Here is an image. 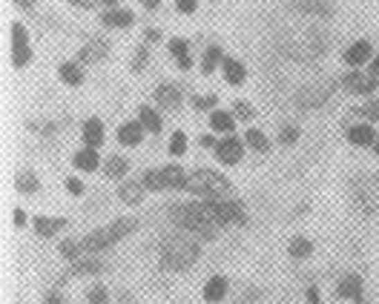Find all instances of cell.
Wrapping results in <instances>:
<instances>
[{"mask_svg":"<svg viewBox=\"0 0 379 304\" xmlns=\"http://www.w3.org/2000/svg\"><path fill=\"white\" fill-rule=\"evenodd\" d=\"M24 221H26L24 210H15V227H24Z\"/></svg>","mask_w":379,"mask_h":304,"instance_id":"obj_47","label":"cell"},{"mask_svg":"<svg viewBox=\"0 0 379 304\" xmlns=\"http://www.w3.org/2000/svg\"><path fill=\"white\" fill-rule=\"evenodd\" d=\"M227 293V278L224 276H213L210 281L204 284V298L207 301H221Z\"/></svg>","mask_w":379,"mask_h":304,"instance_id":"obj_21","label":"cell"},{"mask_svg":"<svg viewBox=\"0 0 379 304\" xmlns=\"http://www.w3.org/2000/svg\"><path fill=\"white\" fill-rule=\"evenodd\" d=\"M196 6H198L196 0H176V9H178L181 15H193V12H196Z\"/></svg>","mask_w":379,"mask_h":304,"instance_id":"obj_40","label":"cell"},{"mask_svg":"<svg viewBox=\"0 0 379 304\" xmlns=\"http://www.w3.org/2000/svg\"><path fill=\"white\" fill-rule=\"evenodd\" d=\"M345 61L351 66H362L365 61H371V41H356L353 46H348Z\"/></svg>","mask_w":379,"mask_h":304,"instance_id":"obj_11","label":"cell"},{"mask_svg":"<svg viewBox=\"0 0 379 304\" xmlns=\"http://www.w3.org/2000/svg\"><path fill=\"white\" fill-rule=\"evenodd\" d=\"M44 304H61V296H58V293H49V296L44 298Z\"/></svg>","mask_w":379,"mask_h":304,"instance_id":"obj_48","label":"cell"},{"mask_svg":"<svg viewBox=\"0 0 379 304\" xmlns=\"http://www.w3.org/2000/svg\"><path fill=\"white\" fill-rule=\"evenodd\" d=\"M248 144H250L256 152H268V138H264V132H259V129H250V132H248Z\"/></svg>","mask_w":379,"mask_h":304,"instance_id":"obj_31","label":"cell"},{"mask_svg":"<svg viewBox=\"0 0 379 304\" xmlns=\"http://www.w3.org/2000/svg\"><path fill=\"white\" fill-rule=\"evenodd\" d=\"M178 66H181V69H190V66H193V58H190V55H187V58H178Z\"/></svg>","mask_w":379,"mask_h":304,"instance_id":"obj_49","label":"cell"},{"mask_svg":"<svg viewBox=\"0 0 379 304\" xmlns=\"http://www.w3.org/2000/svg\"><path fill=\"white\" fill-rule=\"evenodd\" d=\"M17 6H29V0H17Z\"/></svg>","mask_w":379,"mask_h":304,"instance_id":"obj_55","label":"cell"},{"mask_svg":"<svg viewBox=\"0 0 379 304\" xmlns=\"http://www.w3.org/2000/svg\"><path fill=\"white\" fill-rule=\"evenodd\" d=\"M66 189H69L72 196H81V193H84V181H78V178H69V181H66Z\"/></svg>","mask_w":379,"mask_h":304,"instance_id":"obj_42","label":"cell"},{"mask_svg":"<svg viewBox=\"0 0 379 304\" xmlns=\"http://www.w3.org/2000/svg\"><path fill=\"white\" fill-rule=\"evenodd\" d=\"M210 126L216 132H233L236 115H233V112H213V115H210Z\"/></svg>","mask_w":379,"mask_h":304,"instance_id":"obj_24","label":"cell"},{"mask_svg":"<svg viewBox=\"0 0 379 304\" xmlns=\"http://www.w3.org/2000/svg\"><path fill=\"white\" fill-rule=\"evenodd\" d=\"M109 301V296H107V290L104 287H95V290H89V304H107Z\"/></svg>","mask_w":379,"mask_h":304,"instance_id":"obj_39","label":"cell"},{"mask_svg":"<svg viewBox=\"0 0 379 304\" xmlns=\"http://www.w3.org/2000/svg\"><path fill=\"white\" fill-rule=\"evenodd\" d=\"M204 207L210 210V216L219 221V224H241L244 221V213H241V204L236 201H221V198H207Z\"/></svg>","mask_w":379,"mask_h":304,"instance_id":"obj_6","label":"cell"},{"mask_svg":"<svg viewBox=\"0 0 379 304\" xmlns=\"http://www.w3.org/2000/svg\"><path fill=\"white\" fill-rule=\"evenodd\" d=\"M141 3H144L147 9H158V3H161V0H141Z\"/></svg>","mask_w":379,"mask_h":304,"instance_id":"obj_52","label":"cell"},{"mask_svg":"<svg viewBox=\"0 0 379 304\" xmlns=\"http://www.w3.org/2000/svg\"><path fill=\"white\" fill-rule=\"evenodd\" d=\"M144 64H147V49H141V52L136 55V72H141V69H144Z\"/></svg>","mask_w":379,"mask_h":304,"instance_id":"obj_45","label":"cell"},{"mask_svg":"<svg viewBox=\"0 0 379 304\" xmlns=\"http://www.w3.org/2000/svg\"><path fill=\"white\" fill-rule=\"evenodd\" d=\"M319 301H322V298H319V290L311 287V290H308V304H319Z\"/></svg>","mask_w":379,"mask_h":304,"instance_id":"obj_46","label":"cell"},{"mask_svg":"<svg viewBox=\"0 0 379 304\" xmlns=\"http://www.w3.org/2000/svg\"><path fill=\"white\" fill-rule=\"evenodd\" d=\"M132 21H136V17H132L129 9H112L104 15V26H109V29H129Z\"/></svg>","mask_w":379,"mask_h":304,"instance_id":"obj_14","label":"cell"},{"mask_svg":"<svg viewBox=\"0 0 379 304\" xmlns=\"http://www.w3.org/2000/svg\"><path fill=\"white\" fill-rule=\"evenodd\" d=\"M138 121H141L144 129H149V132H161V115H158L156 109L141 106V109H138Z\"/></svg>","mask_w":379,"mask_h":304,"instance_id":"obj_25","label":"cell"},{"mask_svg":"<svg viewBox=\"0 0 379 304\" xmlns=\"http://www.w3.org/2000/svg\"><path fill=\"white\" fill-rule=\"evenodd\" d=\"M224 78H227V84H233V86L244 84V78H248V72H244V64L236 61V58H224Z\"/></svg>","mask_w":379,"mask_h":304,"instance_id":"obj_18","label":"cell"},{"mask_svg":"<svg viewBox=\"0 0 379 304\" xmlns=\"http://www.w3.org/2000/svg\"><path fill=\"white\" fill-rule=\"evenodd\" d=\"M373 149H376V155H379V135H376V141H373Z\"/></svg>","mask_w":379,"mask_h":304,"instance_id":"obj_54","label":"cell"},{"mask_svg":"<svg viewBox=\"0 0 379 304\" xmlns=\"http://www.w3.org/2000/svg\"><path fill=\"white\" fill-rule=\"evenodd\" d=\"M339 296L342 298H351V301H362V281H359V276H345L342 284H339Z\"/></svg>","mask_w":379,"mask_h":304,"instance_id":"obj_15","label":"cell"},{"mask_svg":"<svg viewBox=\"0 0 379 304\" xmlns=\"http://www.w3.org/2000/svg\"><path fill=\"white\" fill-rule=\"evenodd\" d=\"M198 258V244L193 238H187V236H169L161 247V264L167 270H187V267H193Z\"/></svg>","mask_w":379,"mask_h":304,"instance_id":"obj_2","label":"cell"},{"mask_svg":"<svg viewBox=\"0 0 379 304\" xmlns=\"http://www.w3.org/2000/svg\"><path fill=\"white\" fill-rule=\"evenodd\" d=\"M136 227H138L136 218H121V221H115V224L104 227V230H95L92 236H86V238L81 241V250H86V253H98V250H104V247L115 244L118 238L129 236L132 230H136Z\"/></svg>","mask_w":379,"mask_h":304,"instance_id":"obj_4","label":"cell"},{"mask_svg":"<svg viewBox=\"0 0 379 304\" xmlns=\"http://www.w3.org/2000/svg\"><path fill=\"white\" fill-rule=\"evenodd\" d=\"M371 75H376V78H379V55L371 61Z\"/></svg>","mask_w":379,"mask_h":304,"instance_id":"obj_50","label":"cell"},{"mask_svg":"<svg viewBox=\"0 0 379 304\" xmlns=\"http://www.w3.org/2000/svg\"><path fill=\"white\" fill-rule=\"evenodd\" d=\"M353 115H362V118H368V121H379V98L371 101V104H365V106H359Z\"/></svg>","mask_w":379,"mask_h":304,"instance_id":"obj_32","label":"cell"},{"mask_svg":"<svg viewBox=\"0 0 379 304\" xmlns=\"http://www.w3.org/2000/svg\"><path fill=\"white\" fill-rule=\"evenodd\" d=\"M345 86L356 95H371L376 89V75H359V72H348L345 75Z\"/></svg>","mask_w":379,"mask_h":304,"instance_id":"obj_9","label":"cell"},{"mask_svg":"<svg viewBox=\"0 0 379 304\" xmlns=\"http://www.w3.org/2000/svg\"><path fill=\"white\" fill-rule=\"evenodd\" d=\"M98 270H101L98 261H84V264H78V267H75L72 273H75V276H84V273H98Z\"/></svg>","mask_w":379,"mask_h":304,"instance_id":"obj_38","label":"cell"},{"mask_svg":"<svg viewBox=\"0 0 379 304\" xmlns=\"http://www.w3.org/2000/svg\"><path fill=\"white\" fill-rule=\"evenodd\" d=\"M224 58H221V49L219 46H210L204 52V61H201V72L204 75H213L216 69H219V64H221Z\"/></svg>","mask_w":379,"mask_h":304,"instance_id":"obj_26","label":"cell"},{"mask_svg":"<svg viewBox=\"0 0 379 304\" xmlns=\"http://www.w3.org/2000/svg\"><path fill=\"white\" fill-rule=\"evenodd\" d=\"M98 152H95V146H86V149H81V152H75V167L78 169H86V173H92L95 167H98Z\"/></svg>","mask_w":379,"mask_h":304,"instance_id":"obj_22","label":"cell"},{"mask_svg":"<svg viewBox=\"0 0 379 304\" xmlns=\"http://www.w3.org/2000/svg\"><path fill=\"white\" fill-rule=\"evenodd\" d=\"M17 189H21V193H35V189H37V178L32 173L17 175Z\"/></svg>","mask_w":379,"mask_h":304,"instance_id":"obj_35","label":"cell"},{"mask_svg":"<svg viewBox=\"0 0 379 304\" xmlns=\"http://www.w3.org/2000/svg\"><path fill=\"white\" fill-rule=\"evenodd\" d=\"M64 227H66V218H46V216L35 218V230H37V236H44V238L55 236L58 230H64Z\"/></svg>","mask_w":379,"mask_h":304,"instance_id":"obj_19","label":"cell"},{"mask_svg":"<svg viewBox=\"0 0 379 304\" xmlns=\"http://www.w3.org/2000/svg\"><path fill=\"white\" fill-rule=\"evenodd\" d=\"M78 250H81V241H64L61 244V256H66V258H78Z\"/></svg>","mask_w":379,"mask_h":304,"instance_id":"obj_37","label":"cell"},{"mask_svg":"<svg viewBox=\"0 0 379 304\" xmlns=\"http://www.w3.org/2000/svg\"><path fill=\"white\" fill-rule=\"evenodd\" d=\"M104 3H107V6H118V0H104Z\"/></svg>","mask_w":379,"mask_h":304,"instance_id":"obj_53","label":"cell"},{"mask_svg":"<svg viewBox=\"0 0 379 304\" xmlns=\"http://www.w3.org/2000/svg\"><path fill=\"white\" fill-rule=\"evenodd\" d=\"M169 52H173L176 58H187L190 55V49H187V44L181 41V37H173V41H169Z\"/></svg>","mask_w":379,"mask_h":304,"instance_id":"obj_36","label":"cell"},{"mask_svg":"<svg viewBox=\"0 0 379 304\" xmlns=\"http://www.w3.org/2000/svg\"><path fill=\"white\" fill-rule=\"evenodd\" d=\"M184 189H190V193H196V196H204V198H224V196H230V184H227V178L219 175V173H210V169H196V173H187Z\"/></svg>","mask_w":379,"mask_h":304,"instance_id":"obj_3","label":"cell"},{"mask_svg":"<svg viewBox=\"0 0 379 304\" xmlns=\"http://www.w3.org/2000/svg\"><path fill=\"white\" fill-rule=\"evenodd\" d=\"M158 37H161L158 29H149V32H147V41H158Z\"/></svg>","mask_w":379,"mask_h":304,"instance_id":"obj_51","label":"cell"},{"mask_svg":"<svg viewBox=\"0 0 379 304\" xmlns=\"http://www.w3.org/2000/svg\"><path fill=\"white\" fill-rule=\"evenodd\" d=\"M101 58H107V44L104 41H95V44L81 49V61H101Z\"/></svg>","mask_w":379,"mask_h":304,"instance_id":"obj_27","label":"cell"},{"mask_svg":"<svg viewBox=\"0 0 379 304\" xmlns=\"http://www.w3.org/2000/svg\"><path fill=\"white\" fill-rule=\"evenodd\" d=\"M61 81L69 84V86H81L84 72H81L78 66H75V64H64V66H61Z\"/></svg>","mask_w":379,"mask_h":304,"instance_id":"obj_28","label":"cell"},{"mask_svg":"<svg viewBox=\"0 0 379 304\" xmlns=\"http://www.w3.org/2000/svg\"><path fill=\"white\" fill-rule=\"evenodd\" d=\"M141 138H144V124H141V121H129V124H124V126L118 129V141H121L124 146H138Z\"/></svg>","mask_w":379,"mask_h":304,"instance_id":"obj_10","label":"cell"},{"mask_svg":"<svg viewBox=\"0 0 379 304\" xmlns=\"http://www.w3.org/2000/svg\"><path fill=\"white\" fill-rule=\"evenodd\" d=\"M184 152H187V135L176 132L173 141H169V155H184Z\"/></svg>","mask_w":379,"mask_h":304,"instance_id":"obj_33","label":"cell"},{"mask_svg":"<svg viewBox=\"0 0 379 304\" xmlns=\"http://www.w3.org/2000/svg\"><path fill=\"white\" fill-rule=\"evenodd\" d=\"M290 256L293 258H308L311 256V241L308 238H293L290 241Z\"/></svg>","mask_w":379,"mask_h":304,"instance_id":"obj_30","label":"cell"},{"mask_svg":"<svg viewBox=\"0 0 379 304\" xmlns=\"http://www.w3.org/2000/svg\"><path fill=\"white\" fill-rule=\"evenodd\" d=\"M173 221L178 227H184V230H193L204 238H213L216 236V227L219 221L210 216V210H207L204 204H173Z\"/></svg>","mask_w":379,"mask_h":304,"instance_id":"obj_1","label":"cell"},{"mask_svg":"<svg viewBox=\"0 0 379 304\" xmlns=\"http://www.w3.org/2000/svg\"><path fill=\"white\" fill-rule=\"evenodd\" d=\"M184 178H187L184 169L169 164L164 169H149L144 175V187L147 189H184Z\"/></svg>","mask_w":379,"mask_h":304,"instance_id":"obj_5","label":"cell"},{"mask_svg":"<svg viewBox=\"0 0 379 304\" xmlns=\"http://www.w3.org/2000/svg\"><path fill=\"white\" fill-rule=\"evenodd\" d=\"M84 141H86V146H95V149L104 144V124L98 118H89L84 124Z\"/></svg>","mask_w":379,"mask_h":304,"instance_id":"obj_17","label":"cell"},{"mask_svg":"<svg viewBox=\"0 0 379 304\" xmlns=\"http://www.w3.org/2000/svg\"><path fill=\"white\" fill-rule=\"evenodd\" d=\"M348 141L356 144V146H371L376 141V132L371 124H359V126H351L348 129Z\"/></svg>","mask_w":379,"mask_h":304,"instance_id":"obj_12","label":"cell"},{"mask_svg":"<svg viewBox=\"0 0 379 304\" xmlns=\"http://www.w3.org/2000/svg\"><path fill=\"white\" fill-rule=\"evenodd\" d=\"M144 181H136V184H121V189H118V196H121V201H127V204H141V198H144Z\"/></svg>","mask_w":379,"mask_h":304,"instance_id":"obj_23","label":"cell"},{"mask_svg":"<svg viewBox=\"0 0 379 304\" xmlns=\"http://www.w3.org/2000/svg\"><path fill=\"white\" fill-rule=\"evenodd\" d=\"M233 115H236L239 121H250V118L256 115V112H253V106H250V104L236 101V104H233Z\"/></svg>","mask_w":379,"mask_h":304,"instance_id":"obj_34","label":"cell"},{"mask_svg":"<svg viewBox=\"0 0 379 304\" xmlns=\"http://www.w3.org/2000/svg\"><path fill=\"white\" fill-rule=\"evenodd\" d=\"M328 98H331V84L319 86V89H308V92H302L296 101H299L302 106H319V104H325Z\"/></svg>","mask_w":379,"mask_h":304,"instance_id":"obj_16","label":"cell"},{"mask_svg":"<svg viewBox=\"0 0 379 304\" xmlns=\"http://www.w3.org/2000/svg\"><path fill=\"white\" fill-rule=\"evenodd\" d=\"M66 3L81 6V9H95V3H98V0H66Z\"/></svg>","mask_w":379,"mask_h":304,"instance_id":"obj_44","label":"cell"},{"mask_svg":"<svg viewBox=\"0 0 379 304\" xmlns=\"http://www.w3.org/2000/svg\"><path fill=\"white\" fill-rule=\"evenodd\" d=\"M241 152H244V146H241L239 138H224L221 144H216V155H219V161L227 164V167L239 164V161H241Z\"/></svg>","mask_w":379,"mask_h":304,"instance_id":"obj_8","label":"cell"},{"mask_svg":"<svg viewBox=\"0 0 379 304\" xmlns=\"http://www.w3.org/2000/svg\"><path fill=\"white\" fill-rule=\"evenodd\" d=\"M293 6L302 9V12H308V15L325 17V15L333 12V0H293Z\"/></svg>","mask_w":379,"mask_h":304,"instance_id":"obj_13","label":"cell"},{"mask_svg":"<svg viewBox=\"0 0 379 304\" xmlns=\"http://www.w3.org/2000/svg\"><path fill=\"white\" fill-rule=\"evenodd\" d=\"M296 138H299V132H296L293 126H288V129H284V132H281V141H284V144H293Z\"/></svg>","mask_w":379,"mask_h":304,"instance_id":"obj_43","label":"cell"},{"mask_svg":"<svg viewBox=\"0 0 379 304\" xmlns=\"http://www.w3.org/2000/svg\"><path fill=\"white\" fill-rule=\"evenodd\" d=\"M32 61V46H29V35L24 23H12V66H26Z\"/></svg>","mask_w":379,"mask_h":304,"instance_id":"obj_7","label":"cell"},{"mask_svg":"<svg viewBox=\"0 0 379 304\" xmlns=\"http://www.w3.org/2000/svg\"><path fill=\"white\" fill-rule=\"evenodd\" d=\"M193 104H196V109H210V106H216V95H207V98H196Z\"/></svg>","mask_w":379,"mask_h":304,"instance_id":"obj_41","label":"cell"},{"mask_svg":"<svg viewBox=\"0 0 379 304\" xmlns=\"http://www.w3.org/2000/svg\"><path fill=\"white\" fill-rule=\"evenodd\" d=\"M156 101H158L161 106H167V109H176V106L181 104V95H178V89H176V86L161 84V86L156 89Z\"/></svg>","mask_w":379,"mask_h":304,"instance_id":"obj_20","label":"cell"},{"mask_svg":"<svg viewBox=\"0 0 379 304\" xmlns=\"http://www.w3.org/2000/svg\"><path fill=\"white\" fill-rule=\"evenodd\" d=\"M127 173H129L127 158H112V161L107 164V175H109V178H124Z\"/></svg>","mask_w":379,"mask_h":304,"instance_id":"obj_29","label":"cell"}]
</instances>
